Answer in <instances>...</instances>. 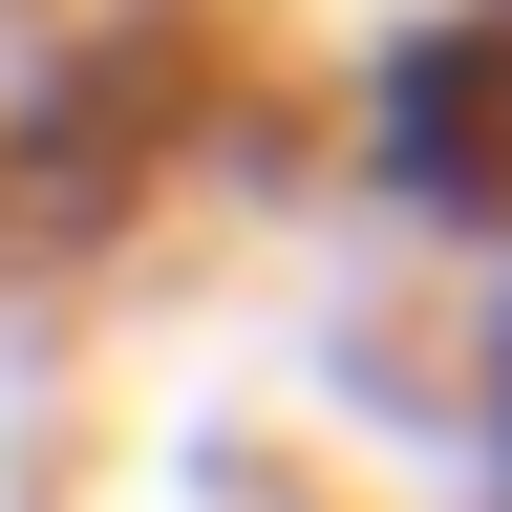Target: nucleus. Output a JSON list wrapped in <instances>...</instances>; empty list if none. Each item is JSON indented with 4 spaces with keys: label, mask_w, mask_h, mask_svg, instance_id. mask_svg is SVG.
I'll return each instance as SVG.
<instances>
[{
    "label": "nucleus",
    "mask_w": 512,
    "mask_h": 512,
    "mask_svg": "<svg viewBox=\"0 0 512 512\" xmlns=\"http://www.w3.org/2000/svg\"><path fill=\"white\" fill-rule=\"evenodd\" d=\"M470 107H491V22H470V0H427V22L363 64V150H384L406 214H470Z\"/></svg>",
    "instance_id": "1"
}]
</instances>
